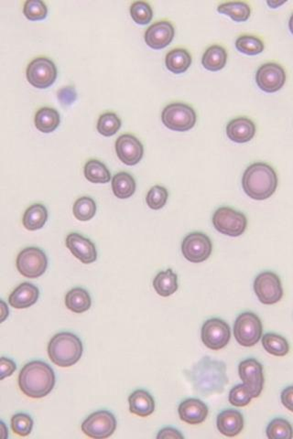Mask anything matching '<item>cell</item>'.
I'll use <instances>...</instances> for the list:
<instances>
[{
	"label": "cell",
	"instance_id": "obj_22",
	"mask_svg": "<svg viewBox=\"0 0 293 439\" xmlns=\"http://www.w3.org/2000/svg\"><path fill=\"white\" fill-rule=\"evenodd\" d=\"M39 297V288L35 285L25 282L15 288L8 297V302L15 309H27L38 302Z\"/></svg>",
	"mask_w": 293,
	"mask_h": 439
},
{
	"label": "cell",
	"instance_id": "obj_27",
	"mask_svg": "<svg viewBox=\"0 0 293 439\" xmlns=\"http://www.w3.org/2000/svg\"><path fill=\"white\" fill-rule=\"evenodd\" d=\"M165 64L167 69L176 75L186 72L192 64V56L185 49H174L166 55Z\"/></svg>",
	"mask_w": 293,
	"mask_h": 439
},
{
	"label": "cell",
	"instance_id": "obj_15",
	"mask_svg": "<svg viewBox=\"0 0 293 439\" xmlns=\"http://www.w3.org/2000/svg\"><path fill=\"white\" fill-rule=\"evenodd\" d=\"M258 87L266 93H275L285 85L286 73L280 64L268 63L259 67L256 73Z\"/></svg>",
	"mask_w": 293,
	"mask_h": 439
},
{
	"label": "cell",
	"instance_id": "obj_24",
	"mask_svg": "<svg viewBox=\"0 0 293 439\" xmlns=\"http://www.w3.org/2000/svg\"><path fill=\"white\" fill-rule=\"evenodd\" d=\"M154 287L161 297L172 296L178 290V276L170 268L161 271L155 276Z\"/></svg>",
	"mask_w": 293,
	"mask_h": 439
},
{
	"label": "cell",
	"instance_id": "obj_37",
	"mask_svg": "<svg viewBox=\"0 0 293 439\" xmlns=\"http://www.w3.org/2000/svg\"><path fill=\"white\" fill-rule=\"evenodd\" d=\"M120 128V118L114 113H103L97 122V131L105 137L114 136Z\"/></svg>",
	"mask_w": 293,
	"mask_h": 439
},
{
	"label": "cell",
	"instance_id": "obj_47",
	"mask_svg": "<svg viewBox=\"0 0 293 439\" xmlns=\"http://www.w3.org/2000/svg\"><path fill=\"white\" fill-rule=\"evenodd\" d=\"M285 3V1H268L267 4L270 6L271 8H279L280 6H282Z\"/></svg>",
	"mask_w": 293,
	"mask_h": 439
},
{
	"label": "cell",
	"instance_id": "obj_26",
	"mask_svg": "<svg viewBox=\"0 0 293 439\" xmlns=\"http://www.w3.org/2000/svg\"><path fill=\"white\" fill-rule=\"evenodd\" d=\"M35 122L37 130L45 134L51 133L59 127L60 113L51 107H42L36 113Z\"/></svg>",
	"mask_w": 293,
	"mask_h": 439
},
{
	"label": "cell",
	"instance_id": "obj_2",
	"mask_svg": "<svg viewBox=\"0 0 293 439\" xmlns=\"http://www.w3.org/2000/svg\"><path fill=\"white\" fill-rule=\"evenodd\" d=\"M55 385L53 368L42 361H33L21 369L18 386L27 397L42 398L50 394Z\"/></svg>",
	"mask_w": 293,
	"mask_h": 439
},
{
	"label": "cell",
	"instance_id": "obj_33",
	"mask_svg": "<svg viewBox=\"0 0 293 439\" xmlns=\"http://www.w3.org/2000/svg\"><path fill=\"white\" fill-rule=\"evenodd\" d=\"M262 345L265 351L277 357L288 354L289 345L285 338L276 333H267L262 337Z\"/></svg>",
	"mask_w": 293,
	"mask_h": 439
},
{
	"label": "cell",
	"instance_id": "obj_19",
	"mask_svg": "<svg viewBox=\"0 0 293 439\" xmlns=\"http://www.w3.org/2000/svg\"><path fill=\"white\" fill-rule=\"evenodd\" d=\"M178 413L182 421L189 425H200L208 416V407L197 398H189L179 405Z\"/></svg>",
	"mask_w": 293,
	"mask_h": 439
},
{
	"label": "cell",
	"instance_id": "obj_45",
	"mask_svg": "<svg viewBox=\"0 0 293 439\" xmlns=\"http://www.w3.org/2000/svg\"><path fill=\"white\" fill-rule=\"evenodd\" d=\"M280 399L284 407L293 413V385L283 390Z\"/></svg>",
	"mask_w": 293,
	"mask_h": 439
},
{
	"label": "cell",
	"instance_id": "obj_34",
	"mask_svg": "<svg viewBox=\"0 0 293 439\" xmlns=\"http://www.w3.org/2000/svg\"><path fill=\"white\" fill-rule=\"evenodd\" d=\"M73 216L81 222H87L96 214V204L93 199L85 196L76 199L73 207Z\"/></svg>",
	"mask_w": 293,
	"mask_h": 439
},
{
	"label": "cell",
	"instance_id": "obj_16",
	"mask_svg": "<svg viewBox=\"0 0 293 439\" xmlns=\"http://www.w3.org/2000/svg\"><path fill=\"white\" fill-rule=\"evenodd\" d=\"M116 152L124 164L134 166L142 161L144 155V147L135 136L125 134L116 141Z\"/></svg>",
	"mask_w": 293,
	"mask_h": 439
},
{
	"label": "cell",
	"instance_id": "obj_36",
	"mask_svg": "<svg viewBox=\"0 0 293 439\" xmlns=\"http://www.w3.org/2000/svg\"><path fill=\"white\" fill-rule=\"evenodd\" d=\"M236 48L238 51L247 55H258L264 51V44L258 37L243 35L237 38Z\"/></svg>",
	"mask_w": 293,
	"mask_h": 439
},
{
	"label": "cell",
	"instance_id": "obj_7",
	"mask_svg": "<svg viewBox=\"0 0 293 439\" xmlns=\"http://www.w3.org/2000/svg\"><path fill=\"white\" fill-rule=\"evenodd\" d=\"M212 221L216 231L230 237L242 235L247 227L245 214L230 207L218 209L213 214Z\"/></svg>",
	"mask_w": 293,
	"mask_h": 439
},
{
	"label": "cell",
	"instance_id": "obj_29",
	"mask_svg": "<svg viewBox=\"0 0 293 439\" xmlns=\"http://www.w3.org/2000/svg\"><path fill=\"white\" fill-rule=\"evenodd\" d=\"M92 299L89 293L82 287H75L70 290L66 296V306L72 312L87 311L91 308Z\"/></svg>",
	"mask_w": 293,
	"mask_h": 439
},
{
	"label": "cell",
	"instance_id": "obj_35",
	"mask_svg": "<svg viewBox=\"0 0 293 439\" xmlns=\"http://www.w3.org/2000/svg\"><path fill=\"white\" fill-rule=\"evenodd\" d=\"M266 434L270 439H292L293 438L292 423L284 419H275L268 423Z\"/></svg>",
	"mask_w": 293,
	"mask_h": 439
},
{
	"label": "cell",
	"instance_id": "obj_43",
	"mask_svg": "<svg viewBox=\"0 0 293 439\" xmlns=\"http://www.w3.org/2000/svg\"><path fill=\"white\" fill-rule=\"evenodd\" d=\"M76 98H77V94L73 87H63L58 92V99L64 106H71L75 102Z\"/></svg>",
	"mask_w": 293,
	"mask_h": 439
},
{
	"label": "cell",
	"instance_id": "obj_44",
	"mask_svg": "<svg viewBox=\"0 0 293 439\" xmlns=\"http://www.w3.org/2000/svg\"><path fill=\"white\" fill-rule=\"evenodd\" d=\"M0 370H1V380L12 376V373L17 370V365L11 359L2 357L0 360Z\"/></svg>",
	"mask_w": 293,
	"mask_h": 439
},
{
	"label": "cell",
	"instance_id": "obj_17",
	"mask_svg": "<svg viewBox=\"0 0 293 439\" xmlns=\"http://www.w3.org/2000/svg\"><path fill=\"white\" fill-rule=\"evenodd\" d=\"M66 245L67 248L82 264L88 265L96 262L97 259V251L96 245L90 239L77 233H72L67 235Z\"/></svg>",
	"mask_w": 293,
	"mask_h": 439
},
{
	"label": "cell",
	"instance_id": "obj_41",
	"mask_svg": "<svg viewBox=\"0 0 293 439\" xmlns=\"http://www.w3.org/2000/svg\"><path fill=\"white\" fill-rule=\"evenodd\" d=\"M253 396L244 383L235 385L230 390L228 395L229 403L237 407H247L251 402Z\"/></svg>",
	"mask_w": 293,
	"mask_h": 439
},
{
	"label": "cell",
	"instance_id": "obj_31",
	"mask_svg": "<svg viewBox=\"0 0 293 439\" xmlns=\"http://www.w3.org/2000/svg\"><path fill=\"white\" fill-rule=\"evenodd\" d=\"M85 179L92 183H108L111 179V173L103 162L90 159L85 166Z\"/></svg>",
	"mask_w": 293,
	"mask_h": 439
},
{
	"label": "cell",
	"instance_id": "obj_21",
	"mask_svg": "<svg viewBox=\"0 0 293 439\" xmlns=\"http://www.w3.org/2000/svg\"><path fill=\"white\" fill-rule=\"evenodd\" d=\"M256 125L245 116L233 119L227 125L229 140L236 143H247L255 137Z\"/></svg>",
	"mask_w": 293,
	"mask_h": 439
},
{
	"label": "cell",
	"instance_id": "obj_9",
	"mask_svg": "<svg viewBox=\"0 0 293 439\" xmlns=\"http://www.w3.org/2000/svg\"><path fill=\"white\" fill-rule=\"evenodd\" d=\"M17 268L27 278H38L44 274L48 267L47 256L38 247H27L18 254Z\"/></svg>",
	"mask_w": 293,
	"mask_h": 439
},
{
	"label": "cell",
	"instance_id": "obj_18",
	"mask_svg": "<svg viewBox=\"0 0 293 439\" xmlns=\"http://www.w3.org/2000/svg\"><path fill=\"white\" fill-rule=\"evenodd\" d=\"M174 35L175 30L170 21H158L146 30L145 42L149 47L154 50H161L173 42Z\"/></svg>",
	"mask_w": 293,
	"mask_h": 439
},
{
	"label": "cell",
	"instance_id": "obj_32",
	"mask_svg": "<svg viewBox=\"0 0 293 439\" xmlns=\"http://www.w3.org/2000/svg\"><path fill=\"white\" fill-rule=\"evenodd\" d=\"M219 13L227 15L237 23H243L249 20L251 9L249 4L242 1L227 2L218 8Z\"/></svg>",
	"mask_w": 293,
	"mask_h": 439
},
{
	"label": "cell",
	"instance_id": "obj_5",
	"mask_svg": "<svg viewBox=\"0 0 293 439\" xmlns=\"http://www.w3.org/2000/svg\"><path fill=\"white\" fill-rule=\"evenodd\" d=\"M161 120L170 130L185 132L194 127L197 116L194 109L188 104L173 103L163 109Z\"/></svg>",
	"mask_w": 293,
	"mask_h": 439
},
{
	"label": "cell",
	"instance_id": "obj_40",
	"mask_svg": "<svg viewBox=\"0 0 293 439\" xmlns=\"http://www.w3.org/2000/svg\"><path fill=\"white\" fill-rule=\"evenodd\" d=\"M168 197H169L168 190L163 186L156 185L149 190L146 202L149 208L157 211L165 206Z\"/></svg>",
	"mask_w": 293,
	"mask_h": 439
},
{
	"label": "cell",
	"instance_id": "obj_6",
	"mask_svg": "<svg viewBox=\"0 0 293 439\" xmlns=\"http://www.w3.org/2000/svg\"><path fill=\"white\" fill-rule=\"evenodd\" d=\"M263 327L261 319L253 312L238 316L234 325V337L238 345L253 347L261 340Z\"/></svg>",
	"mask_w": 293,
	"mask_h": 439
},
{
	"label": "cell",
	"instance_id": "obj_46",
	"mask_svg": "<svg viewBox=\"0 0 293 439\" xmlns=\"http://www.w3.org/2000/svg\"><path fill=\"white\" fill-rule=\"evenodd\" d=\"M158 439L165 438H185L183 435L179 431L173 428H165L161 429L157 435Z\"/></svg>",
	"mask_w": 293,
	"mask_h": 439
},
{
	"label": "cell",
	"instance_id": "obj_30",
	"mask_svg": "<svg viewBox=\"0 0 293 439\" xmlns=\"http://www.w3.org/2000/svg\"><path fill=\"white\" fill-rule=\"evenodd\" d=\"M112 190L118 199L130 198L136 192L135 179L127 173L116 174L112 179Z\"/></svg>",
	"mask_w": 293,
	"mask_h": 439
},
{
	"label": "cell",
	"instance_id": "obj_4",
	"mask_svg": "<svg viewBox=\"0 0 293 439\" xmlns=\"http://www.w3.org/2000/svg\"><path fill=\"white\" fill-rule=\"evenodd\" d=\"M82 343L75 334L60 333L49 342L48 354L57 366L71 367L80 360L82 355Z\"/></svg>",
	"mask_w": 293,
	"mask_h": 439
},
{
	"label": "cell",
	"instance_id": "obj_20",
	"mask_svg": "<svg viewBox=\"0 0 293 439\" xmlns=\"http://www.w3.org/2000/svg\"><path fill=\"white\" fill-rule=\"evenodd\" d=\"M216 426L218 431L225 437H236L244 428L243 414L235 409L222 411L216 419Z\"/></svg>",
	"mask_w": 293,
	"mask_h": 439
},
{
	"label": "cell",
	"instance_id": "obj_1",
	"mask_svg": "<svg viewBox=\"0 0 293 439\" xmlns=\"http://www.w3.org/2000/svg\"><path fill=\"white\" fill-rule=\"evenodd\" d=\"M188 378L194 388L204 396L220 394L228 383L227 365L206 356L188 371Z\"/></svg>",
	"mask_w": 293,
	"mask_h": 439
},
{
	"label": "cell",
	"instance_id": "obj_28",
	"mask_svg": "<svg viewBox=\"0 0 293 439\" xmlns=\"http://www.w3.org/2000/svg\"><path fill=\"white\" fill-rule=\"evenodd\" d=\"M48 220V211L44 205L35 204L27 209L23 223L29 231H37L45 225Z\"/></svg>",
	"mask_w": 293,
	"mask_h": 439
},
{
	"label": "cell",
	"instance_id": "obj_14",
	"mask_svg": "<svg viewBox=\"0 0 293 439\" xmlns=\"http://www.w3.org/2000/svg\"><path fill=\"white\" fill-rule=\"evenodd\" d=\"M238 373L253 398H258L261 395L265 382L263 366L261 362L254 358L246 359L240 362Z\"/></svg>",
	"mask_w": 293,
	"mask_h": 439
},
{
	"label": "cell",
	"instance_id": "obj_39",
	"mask_svg": "<svg viewBox=\"0 0 293 439\" xmlns=\"http://www.w3.org/2000/svg\"><path fill=\"white\" fill-rule=\"evenodd\" d=\"M23 13L30 20H44L48 14L47 6L42 0H27L24 4Z\"/></svg>",
	"mask_w": 293,
	"mask_h": 439
},
{
	"label": "cell",
	"instance_id": "obj_3",
	"mask_svg": "<svg viewBox=\"0 0 293 439\" xmlns=\"http://www.w3.org/2000/svg\"><path fill=\"white\" fill-rule=\"evenodd\" d=\"M242 187L246 194L256 201L270 198L278 187L276 171L264 162H256L244 173Z\"/></svg>",
	"mask_w": 293,
	"mask_h": 439
},
{
	"label": "cell",
	"instance_id": "obj_38",
	"mask_svg": "<svg viewBox=\"0 0 293 439\" xmlns=\"http://www.w3.org/2000/svg\"><path fill=\"white\" fill-rule=\"evenodd\" d=\"M130 15L137 24L146 25L151 23L152 17H154V11L148 3L136 1L131 5Z\"/></svg>",
	"mask_w": 293,
	"mask_h": 439
},
{
	"label": "cell",
	"instance_id": "obj_48",
	"mask_svg": "<svg viewBox=\"0 0 293 439\" xmlns=\"http://www.w3.org/2000/svg\"><path fill=\"white\" fill-rule=\"evenodd\" d=\"M289 30H291V32L293 35V13L291 16V18H289Z\"/></svg>",
	"mask_w": 293,
	"mask_h": 439
},
{
	"label": "cell",
	"instance_id": "obj_13",
	"mask_svg": "<svg viewBox=\"0 0 293 439\" xmlns=\"http://www.w3.org/2000/svg\"><path fill=\"white\" fill-rule=\"evenodd\" d=\"M27 81L38 89H46L54 85L57 78V68L53 61L45 57L36 58L27 67Z\"/></svg>",
	"mask_w": 293,
	"mask_h": 439
},
{
	"label": "cell",
	"instance_id": "obj_10",
	"mask_svg": "<svg viewBox=\"0 0 293 439\" xmlns=\"http://www.w3.org/2000/svg\"><path fill=\"white\" fill-rule=\"evenodd\" d=\"M254 291L259 302L264 305H274L283 297L282 281L279 276L271 271L262 272L256 276Z\"/></svg>",
	"mask_w": 293,
	"mask_h": 439
},
{
	"label": "cell",
	"instance_id": "obj_42",
	"mask_svg": "<svg viewBox=\"0 0 293 439\" xmlns=\"http://www.w3.org/2000/svg\"><path fill=\"white\" fill-rule=\"evenodd\" d=\"M32 428L33 420L29 414L20 413L12 416V431L20 437H26V435H30Z\"/></svg>",
	"mask_w": 293,
	"mask_h": 439
},
{
	"label": "cell",
	"instance_id": "obj_12",
	"mask_svg": "<svg viewBox=\"0 0 293 439\" xmlns=\"http://www.w3.org/2000/svg\"><path fill=\"white\" fill-rule=\"evenodd\" d=\"M212 251V241L206 233H191L183 239L182 253L189 262L195 264L204 262L209 259Z\"/></svg>",
	"mask_w": 293,
	"mask_h": 439
},
{
	"label": "cell",
	"instance_id": "obj_23",
	"mask_svg": "<svg viewBox=\"0 0 293 439\" xmlns=\"http://www.w3.org/2000/svg\"><path fill=\"white\" fill-rule=\"evenodd\" d=\"M130 413L139 417L151 416L155 410V401L152 395L145 390L139 389L128 397Z\"/></svg>",
	"mask_w": 293,
	"mask_h": 439
},
{
	"label": "cell",
	"instance_id": "obj_25",
	"mask_svg": "<svg viewBox=\"0 0 293 439\" xmlns=\"http://www.w3.org/2000/svg\"><path fill=\"white\" fill-rule=\"evenodd\" d=\"M227 52L222 46L216 44L210 46L204 52L201 64L206 70L211 72H218L222 70L227 64Z\"/></svg>",
	"mask_w": 293,
	"mask_h": 439
},
{
	"label": "cell",
	"instance_id": "obj_8",
	"mask_svg": "<svg viewBox=\"0 0 293 439\" xmlns=\"http://www.w3.org/2000/svg\"><path fill=\"white\" fill-rule=\"evenodd\" d=\"M117 428L114 414L108 410H99L91 414L82 423V431L87 437L104 439L111 437Z\"/></svg>",
	"mask_w": 293,
	"mask_h": 439
},
{
	"label": "cell",
	"instance_id": "obj_11",
	"mask_svg": "<svg viewBox=\"0 0 293 439\" xmlns=\"http://www.w3.org/2000/svg\"><path fill=\"white\" fill-rule=\"evenodd\" d=\"M201 338L207 348L219 351L228 345L231 339V328L221 319H210L201 327Z\"/></svg>",
	"mask_w": 293,
	"mask_h": 439
}]
</instances>
